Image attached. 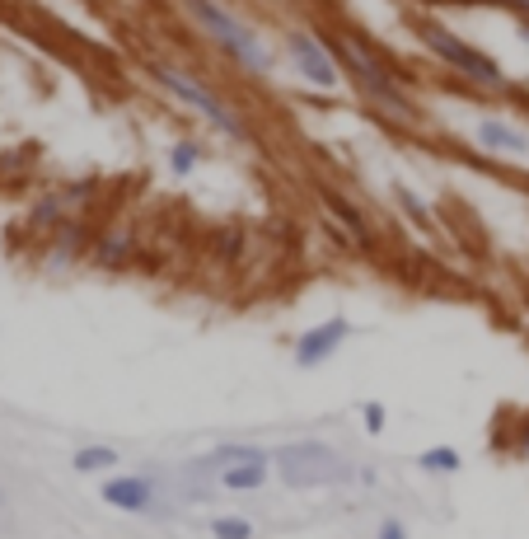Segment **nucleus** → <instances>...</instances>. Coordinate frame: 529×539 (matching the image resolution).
Returning <instances> with one entry per match:
<instances>
[{
    "label": "nucleus",
    "mask_w": 529,
    "mask_h": 539,
    "mask_svg": "<svg viewBox=\"0 0 529 539\" xmlns=\"http://www.w3.org/2000/svg\"><path fill=\"white\" fill-rule=\"evenodd\" d=\"M122 254H127V239H103L99 245V263H122Z\"/></svg>",
    "instance_id": "4468645a"
},
{
    "label": "nucleus",
    "mask_w": 529,
    "mask_h": 539,
    "mask_svg": "<svg viewBox=\"0 0 529 539\" xmlns=\"http://www.w3.org/2000/svg\"><path fill=\"white\" fill-rule=\"evenodd\" d=\"M375 539H408V525H403L399 516H384L380 530H375Z\"/></svg>",
    "instance_id": "2eb2a0df"
},
{
    "label": "nucleus",
    "mask_w": 529,
    "mask_h": 539,
    "mask_svg": "<svg viewBox=\"0 0 529 539\" xmlns=\"http://www.w3.org/2000/svg\"><path fill=\"white\" fill-rule=\"evenodd\" d=\"M276 469H282L286 488H328V483L347 478V465L332 455L323 441H295L276 450Z\"/></svg>",
    "instance_id": "f257e3e1"
},
{
    "label": "nucleus",
    "mask_w": 529,
    "mask_h": 539,
    "mask_svg": "<svg viewBox=\"0 0 529 539\" xmlns=\"http://www.w3.org/2000/svg\"><path fill=\"white\" fill-rule=\"evenodd\" d=\"M328 207L338 211V221H342V226H347V230L361 239V245H370V230H366V221H361V211H356L351 202H342V197H328Z\"/></svg>",
    "instance_id": "f8f14e48"
},
{
    "label": "nucleus",
    "mask_w": 529,
    "mask_h": 539,
    "mask_svg": "<svg viewBox=\"0 0 529 539\" xmlns=\"http://www.w3.org/2000/svg\"><path fill=\"white\" fill-rule=\"evenodd\" d=\"M216 483L226 493H258L267 483V455H248V460H235V465H220L216 469Z\"/></svg>",
    "instance_id": "0eeeda50"
},
{
    "label": "nucleus",
    "mask_w": 529,
    "mask_h": 539,
    "mask_svg": "<svg viewBox=\"0 0 529 539\" xmlns=\"http://www.w3.org/2000/svg\"><path fill=\"white\" fill-rule=\"evenodd\" d=\"M155 75H159L164 85H169V90H174V94H178L188 108H197V113H207L216 127H226V131H235V137H239V122H235V113H230V108H220V103H216V99H211L202 85H192L188 75H178V71H169V66H155Z\"/></svg>",
    "instance_id": "20e7f679"
},
{
    "label": "nucleus",
    "mask_w": 529,
    "mask_h": 539,
    "mask_svg": "<svg viewBox=\"0 0 529 539\" xmlns=\"http://www.w3.org/2000/svg\"><path fill=\"white\" fill-rule=\"evenodd\" d=\"M192 165H197V146H188V141H183V146H174V169H178V174H188Z\"/></svg>",
    "instance_id": "dca6fc26"
},
{
    "label": "nucleus",
    "mask_w": 529,
    "mask_h": 539,
    "mask_svg": "<svg viewBox=\"0 0 529 539\" xmlns=\"http://www.w3.org/2000/svg\"><path fill=\"white\" fill-rule=\"evenodd\" d=\"M361 427H366L370 431V437H380V431L389 427V413H384V403H361Z\"/></svg>",
    "instance_id": "ddd939ff"
},
{
    "label": "nucleus",
    "mask_w": 529,
    "mask_h": 539,
    "mask_svg": "<svg viewBox=\"0 0 529 539\" xmlns=\"http://www.w3.org/2000/svg\"><path fill=\"white\" fill-rule=\"evenodd\" d=\"M431 47L440 52L445 62H450L455 71H464V75H473V80H483V85H501V71L483 57V52H473V47H464L459 38H445V34H431Z\"/></svg>",
    "instance_id": "39448f33"
},
{
    "label": "nucleus",
    "mask_w": 529,
    "mask_h": 539,
    "mask_svg": "<svg viewBox=\"0 0 529 539\" xmlns=\"http://www.w3.org/2000/svg\"><path fill=\"white\" fill-rule=\"evenodd\" d=\"M99 497L113 511H131V516H146V511L159 506V488L146 474H108L99 483Z\"/></svg>",
    "instance_id": "f03ea898"
},
{
    "label": "nucleus",
    "mask_w": 529,
    "mask_h": 539,
    "mask_svg": "<svg viewBox=\"0 0 529 539\" xmlns=\"http://www.w3.org/2000/svg\"><path fill=\"white\" fill-rule=\"evenodd\" d=\"M347 333H351V323H347V319H323L319 329L300 333V342H295V366H300V371L323 366V361H328V357L347 342Z\"/></svg>",
    "instance_id": "7ed1b4c3"
},
{
    "label": "nucleus",
    "mask_w": 529,
    "mask_h": 539,
    "mask_svg": "<svg viewBox=\"0 0 529 539\" xmlns=\"http://www.w3.org/2000/svg\"><path fill=\"white\" fill-rule=\"evenodd\" d=\"M291 52H295V62H300V75L310 80V85H319V90H332V85H338V71H332L328 52H323V47H319L314 38L295 34V38H291Z\"/></svg>",
    "instance_id": "423d86ee"
},
{
    "label": "nucleus",
    "mask_w": 529,
    "mask_h": 539,
    "mask_svg": "<svg viewBox=\"0 0 529 539\" xmlns=\"http://www.w3.org/2000/svg\"><path fill=\"white\" fill-rule=\"evenodd\" d=\"M478 137H483V146H487V150H511V155L529 146V141L520 137V131L501 127V122H483V127H478Z\"/></svg>",
    "instance_id": "9d476101"
},
{
    "label": "nucleus",
    "mask_w": 529,
    "mask_h": 539,
    "mask_svg": "<svg viewBox=\"0 0 529 539\" xmlns=\"http://www.w3.org/2000/svg\"><path fill=\"white\" fill-rule=\"evenodd\" d=\"M207 530L211 539H254V521L248 516H211Z\"/></svg>",
    "instance_id": "9b49d317"
},
{
    "label": "nucleus",
    "mask_w": 529,
    "mask_h": 539,
    "mask_svg": "<svg viewBox=\"0 0 529 539\" xmlns=\"http://www.w3.org/2000/svg\"><path fill=\"white\" fill-rule=\"evenodd\" d=\"M71 469L75 474H113L118 469V450L113 446H80L71 455Z\"/></svg>",
    "instance_id": "6e6552de"
},
{
    "label": "nucleus",
    "mask_w": 529,
    "mask_h": 539,
    "mask_svg": "<svg viewBox=\"0 0 529 539\" xmlns=\"http://www.w3.org/2000/svg\"><path fill=\"white\" fill-rule=\"evenodd\" d=\"M459 465H464V455L455 450V446H427L422 455H417V469L422 474H459Z\"/></svg>",
    "instance_id": "1a4fd4ad"
}]
</instances>
